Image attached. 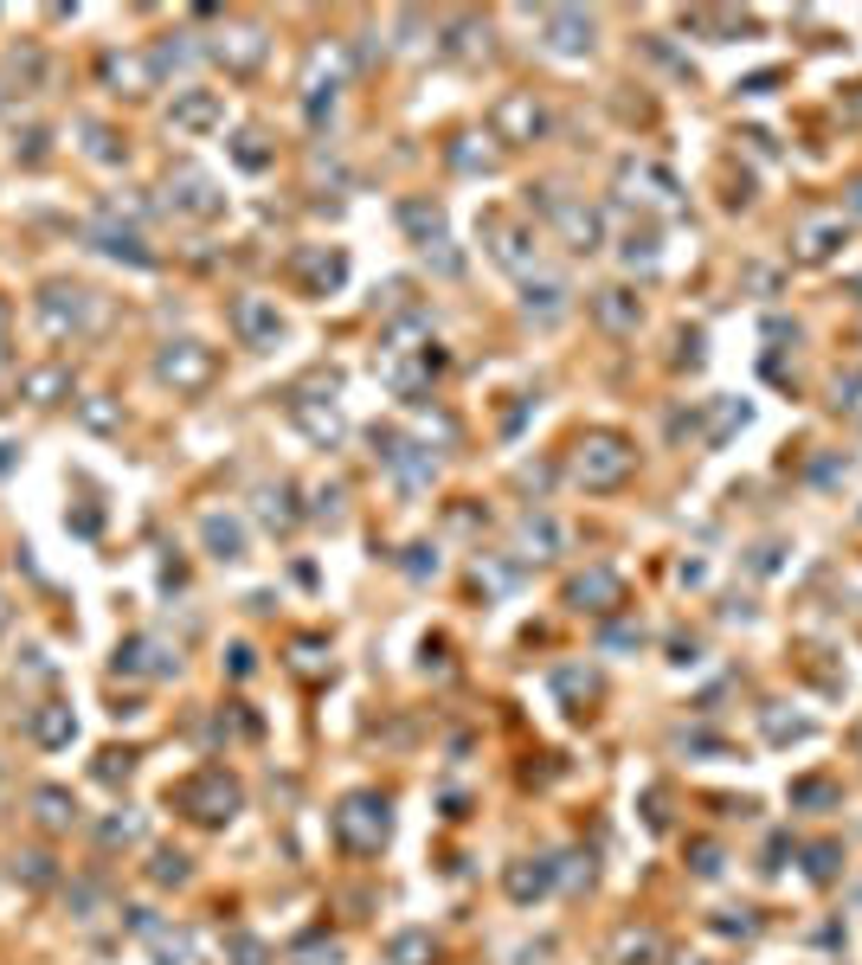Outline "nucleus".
<instances>
[{
  "label": "nucleus",
  "mask_w": 862,
  "mask_h": 965,
  "mask_svg": "<svg viewBox=\"0 0 862 965\" xmlns=\"http://www.w3.org/2000/svg\"><path fill=\"white\" fill-rule=\"evenodd\" d=\"M232 959H238V965H264V946H258V940H232Z\"/></svg>",
  "instance_id": "obj_37"
},
{
  "label": "nucleus",
  "mask_w": 862,
  "mask_h": 965,
  "mask_svg": "<svg viewBox=\"0 0 862 965\" xmlns=\"http://www.w3.org/2000/svg\"><path fill=\"white\" fill-rule=\"evenodd\" d=\"M232 329H238L245 348H277L284 341V309L270 297H238L232 303Z\"/></svg>",
  "instance_id": "obj_12"
},
{
  "label": "nucleus",
  "mask_w": 862,
  "mask_h": 965,
  "mask_svg": "<svg viewBox=\"0 0 862 965\" xmlns=\"http://www.w3.org/2000/svg\"><path fill=\"white\" fill-rule=\"evenodd\" d=\"M618 573H605V566H593L586 580H573V605H586V612H611L618 605Z\"/></svg>",
  "instance_id": "obj_21"
},
{
  "label": "nucleus",
  "mask_w": 862,
  "mask_h": 965,
  "mask_svg": "<svg viewBox=\"0 0 862 965\" xmlns=\"http://www.w3.org/2000/svg\"><path fill=\"white\" fill-rule=\"evenodd\" d=\"M547 225L561 232V245L566 252H599L605 245V213L599 206H586V200H554V213H547Z\"/></svg>",
  "instance_id": "obj_7"
},
{
  "label": "nucleus",
  "mask_w": 862,
  "mask_h": 965,
  "mask_svg": "<svg viewBox=\"0 0 862 965\" xmlns=\"http://www.w3.org/2000/svg\"><path fill=\"white\" fill-rule=\"evenodd\" d=\"M181 812L200 817V824H225V817L238 812V780H225L220 766L193 773V780L181 785Z\"/></svg>",
  "instance_id": "obj_5"
},
{
  "label": "nucleus",
  "mask_w": 862,
  "mask_h": 965,
  "mask_svg": "<svg viewBox=\"0 0 862 965\" xmlns=\"http://www.w3.org/2000/svg\"><path fill=\"white\" fill-rule=\"evenodd\" d=\"M91 238H97V252H110V258L149 264V252H142V238H136V232H123V225H97Z\"/></svg>",
  "instance_id": "obj_23"
},
{
  "label": "nucleus",
  "mask_w": 862,
  "mask_h": 965,
  "mask_svg": "<svg viewBox=\"0 0 862 965\" xmlns=\"http://www.w3.org/2000/svg\"><path fill=\"white\" fill-rule=\"evenodd\" d=\"M264 52H270V39H264L258 26H225V33L213 39V59H220L232 77H252L264 65Z\"/></svg>",
  "instance_id": "obj_13"
},
{
  "label": "nucleus",
  "mask_w": 862,
  "mask_h": 965,
  "mask_svg": "<svg viewBox=\"0 0 862 965\" xmlns=\"http://www.w3.org/2000/svg\"><path fill=\"white\" fill-rule=\"evenodd\" d=\"M220 123H225L220 91H181V97H174V129H181V136H213Z\"/></svg>",
  "instance_id": "obj_18"
},
{
  "label": "nucleus",
  "mask_w": 862,
  "mask_h": 965,
  "mask_svg": "<svg viewBox=\"0 0 862 965\" xmlns=\"http://www.w3.org/2000/svg\"><path fill=\"white\" fill-rule=\"evenodd\" d=\"M290 418H297V425L309 432V438H316V445H336V438H341V412L322 406L316 393H297V400H290Z\"/></svg>",
  "instance_id": "obj_19"
},
{
  "label": "nucleus",
  "mask_w": 862,
  "mask_h": 965,
  "mask_svg": "<svg viewBox=\"0 0 862 965\" xmlns=\"http://www.w3.org/2000/svg\"><path fill=\"white\" fill-rule=\"evenodd\" d=\"M0 329H7V303H0ZM0 348H7V341H0Z\"/></svg>",
  "instance_id": "obj_40"
},
{
  "label": "nucleus",
  "mask_w": 862,
  "mask_h": 965,
  "mask_svg": "<svg viewBox=\"0 0 862 965\" xmlns=\"http://www.w3.org/2000/svg\"><path fill=\"white\" fill-rule=\"evenodd\" d=\"M84 418H91L97 432H110V425H116V406H104V393H91V406H84Z\"/></svg>",
  "instance_id": "obj_36"
},
{
  "label": "nucleus",
  "mask_w": 862,
  "mask_h": 965,
  "mask_svg": "<svg viewBox=\"0 0 862 965\" xmlns=\"http://www.w3.org/2000/svg\"><path fill=\"white\" fill-rule=\"evenodd\" d=\"M290 277H297L309 297H329L348 284V258H341L336 245H302L297 258H290Z\"/></svg>",
  "instance_id": "obj_8"
},
{
  "label": "nucleus",
  "mask_w": 862,
  "mask_h": 965,
  "mask_svg": "<svg viewBox=\"0 0 862 965\" xmlns=\"http://www.w3.org/2000/svg\"><path fill=\"white\" fill-rule=\"evenodd\" d=\"M843 238H850V220H843V213H818V220H805L798 232H791V258L798 264H830Z\"/></svg>",
  "instance_id": "obj_11"
},
{
  "label": "nucleus",
  "mask_w": 862,
  "mask_h": 965,
  "mask_svg": "<svg viewBox=\"0 0 862 965\" xmlns=\"http://www.w3.org/2000/svg\"><path fill=\"white\" fill-rule=\"evenodd\" d=\"M561 309H566V284H561V277H528V316L554 322Z\"/></svg>",
  "instance_id": "obj_22"
},
{
  "label": "nucleus",
  "mask_w": 862,
  "mask_h": 965,
  "mask_svg": "<svg viewBox=\"0 0 862 965\" xmlns=\"http://www.w3.org/2000/svg\"><path fill=\"white\" fill-rule=\"evenodd\" d=\"M39 322H45V335L91 329V290H65V284H52V290L39 297Z\"/></svg>",
  "instance_id": "obj_14"
},
{
  "label": "nucleus",
  "mask_w": 862,
  "mask_h": 965,
  "mask_svg": "<svg viewBox=\"0 0 862 965\" xmlns=\"http://www.w3.org/2000/svg\"><path fill=\"white\" fill-rule=\"evenodd\" d=\"M837 406H843V412H856V418H862V368L837 373Z\"/></svg>",
  "instance_id": "obj_33"
},
{
  "label": "nucleus",
  "mask_w": 862,
  "mask_h": 965,
  "mask_svg": "<svg viewBox=\"0 0 862 965\" xmlns=\"http://www.w3.org/2000/svg\"><path fill=\"white\" fill-rule=\"evenodd\" d=\"M104 84H116L123 97H142V91L161 84V59H149V52H110L104 59Z\"/></svg>",
  "instance_id": "obj_15"
},
{
  "label": "nucleus",
  "mask_w": 862,
  "mask_h": 965,
  "mask_svg": "<svg viewBox=\"0 0 862 965\" xmlns=\"http://www.w3.org/2000/svg\"><path fill=\"white\" fill-rule=\"evenodd\" d=\"M541 33H547V45H554L561 59H579V52H593L599 20L579 13V7H547V13H541Z\"/></svg>",
  "instance_id": "obj_9"
},
{
  "label": "nucleus",
  "mask_w": 862,
  "mask_h": 965,
  "mask_svg": "<svg viewBox=\"0 0 862 965\" xmlns=\"http://www.w3.org/2000/svg\"><path fill=\"white\" fill-rule=\"evenodd\" d=\"M33 734H39V741H45V746L72 741V708H45V714H39V721H33Z\"/></svg>",
  "instance_id": "obj_25"
},
{
  "label": "nucleus",
  "mask_w": 862,
  "mask_h": 965,
  "mask_svg": "<svg viewBox=\"0 0 862 965\" xmlns=\"http://www.w3.org/2000/svg\"><path fill=\"white\" fill-rule=\"evenodd\" d=\"M625 258H631V264H657V232H631V238H625Z\"/></svg>",
  "instance_id": "obj_35"
},
{
  "label": "nucleus",
  "mask_w": 862,
  "mask_h": 965,
  "mask_svg": "<svg viewBox=\"0 0 862 965\" xmlns=\"http://www.w3.org/2000/svg\"><path fill=\"white\" fill-rule=\"evenodd\" d=\"M425 959H432V940L425 933H400L393 940V965H425Z\"/></svg>",
  "instance_id": "obj_31"
},
{
  "label": "nucleus",
  "mask_w": 862,
  "mask_h": 965,
  "mask_svg": "<svg viewBox=\"0 0 862 965\" xmlns=\"http://www.w3.org/2000/svg\"><path fill=\"white\" fill-rule=\"evenodd\" d=\"M39 817L58 830V824H72V817H77V805L65 798V792H58V785H45V792H39Z\"/></svg>",
  "instance_id": "obj_26"
},
{
  "label": "nucleus",
  "mask_w": 862,
  "mask_h": 965,
  "mask_svg": "<svg viewBox=\"0 0 862 965\" xmlns=\"http://www.w3.org/2000/svg\"><path fill=\"white\" fill-rule=\"evenodd\" d=\"M489 136H496L502 149L541 142V136H547V104H541L534 91H502V97L489 104Z\"/></svg>",
  "instance_id": "obj_3"
},
{
  "label": "nucleus",
  "mask_w": 862,
  "mask_h": 965,
  "mask_svg": "<svg viewBox=\"0 0 862 965\" xmlns=\"http://www.w3.org/2000/svg\"><path fill=\"white\" fill-rule=\"evenodd\" d=\"M386 830H393V817H386V798H380V792H348V798L336 805V837H341V850L374 856L380 844H386Z\"/></svg>",
  "instance_id": "obj_2"
},
{
  "label": "nucleus",
  "mask_w": 862,
  "mask_h": 965,
  "mask_svg": "<svg viewBox=\"0 0 862 965\" xmlns=\"http://www.w3.org/2000/svg\"><path fill=\"white\" fill-rule=\"evenodd\" d=\"M547 882H554V876H547L541 862H534V869H528V862H515V869H509V894H515V901H534V894H547Z\"/></svg>",
  "instance_id": "obj_24"
},
{
  "label": "nucleus",
  "mask_w": 862,
  "mask_h": 965,
  "mask_svg": "<svg viewBox=\"0 0 862 965\" xmlns=\"http://www.w3.org/2000/svg\"><path fill=\"white\" fill-rule=\"evenodd\" d=\"M232 155H238V168H264V161H270L258 129H238V136H232Z\"/></svg>",
  "instance_id": "obj_29"
},
{
  "label": "nucleus",
  "mask_w": 862,
  "mask_h": 965,
  "mask_svg": "<svg viewBox=\"0 0 862 965\" xmlns=\"http://www.w3.org/2000/svg\"><path fill=\"white\" fill-rule=\"evenodd\" d=\"M65 386H72L65 368H33L26 373V393H33V400H52V393H65Z\"/></svg>",
  "instance_id": "obj_27"
},
{
  "label": "nucleus",
  "mask_w": 862,
  "mask_h": 965,
  "mask_svg": "<svg viewBox=\"0 0 862 965\" xmlns=\"http://www.w3.org/2000/svg\"><path fill=\"white\" fill-rule=\"evenodd\" d=\"M168 206H181L188 220H220V213H225V193H220V181H213L206 168L181 161V168L168 174Z\"/></svg>",
  "instance_id": "obj_6"
},
{
  "label": "nucleus",
  "mask_w": 862,
  "mask_h": 965,
  "mask_svg": "<svg viewBox=\"0 0 862 965\" xmlns=\"http://www.w3.org/2000/svg\"><path fill=\"white\" fill-rule=\"evenodd\" d=\"M843 110H850V116H862V84H850V91H843Z\"/></svg>",
  "instance_id": "obj_38"
},
{
  "label": "nucleus",
  "mask_w": 862,
  "mask_h": 965,
  "mask_svg": "<svg viewBox=\"0 0 862 965\" xmlns=\"http://www.w3.org/2000/svg\"><path fill=\"white\" fill-rule=\"evenodd\" d=\"M850 213H856V220H862V181H856V193H850Z\"/></svg>",
  "instance_id": "obj_39"
},
{
  "label": "nucleus",
  "mask_w": 862,
  "mask_h": 965,
  "mask_svg": "<svg viewBox=\"0 0 862 965\" xmlns=\"http://www.w3.org/2000/svg\"><path fill=\"white\" fill-rule=\"evenodd\" d=\"M856 297H862V277H856Z\"/></svg>",
  "instance_id": "obj_41"
},
{
  "label": "nucleus",
  "mask_w": 862,
  "mask_h": 965,
  "mask_svg": "<svg viewBox=\"0 0 862 965\" xmlns=\"http://www.w3.org/2000/svg\"><path fill=\"white\" fill-rule=\"evenodd\" d=\"M618 187H631L625 200H650V206H663V213H675V206H682V187H675L663 168H650V161H631V168L618 174Z\"/></svg>",
  "instance_id": "obj_17"
},
{
  "label": "nucleus",
  "mask_w": 862,
  "mask_h": 965,
  "mask_svg": "<svg viewBox=\"0 0 862 965\" xmlns=\"http://www.w3.org/2000/svg\"><path fill=\"white\" fill-rule=\"evenodd\" d=\"M155 373H161L174 393H200V386H213L220 354H213L206 341H168V348H161V361H155Z\"/></svg>",
  "instance_id": "obj_4"
},
{
  "label": "nucleus",
  "mask_w": 862,
  "mask_h": 965,
  "mask_svg": "<svg viewBox=\"0 0 862 965\" xmlns=\"http://www.w3.org/2000/svg\"><path fill=\"white\" fill-rule=\"evenodd\" d=\"M206 541H213V548H220L225 560H232V554H238V548H245V534H238V521H225V516H206Z\"/></svg>",
  "instance_id": "obj_28"
},
{
  "label": "nucleus",
  "mask_w": 862,
  "mask_h": 965,
  "mask_svg": "<svg viewBox=\"0 0 862 965\" xmlns=\"http://www.w3.org/2000/svg\"><path fill=\"white\" fill-rule=\"evenodd\" d=\"M657 959V940L650 933H618V965H643Z\"/></svg>",
  "instance_id": "obj_30"
},
{
  "label": "nucleus",
  "mask_w": 862,
  "mask_h": 965,
  "mask_svg": "<svg viewBox=\"0 0 862 965\" xmlns=\"http://www.w3.org/2000/svg\"><path fill=\"white\" fill-rule=\"evenodd\" d=\"M593 322H599L605 335H638L643 297H638V290H625V284H611V290H599V297H593Z\"/></svg>",
  "instance_id": "obj_16"
},
{
  "label": "nucleus",
  "mask_w": 862,
  "mask_h": 965,
  "mask_svg": "<svg viewBox=\"0 0 862 965\" xmlns=\"http://www.w3.org/2000/svg\"><path fill=\"white\" fill-rule=\"evenodd\" d=\"M450 161H457V168H464V174H477V168H489V161H496V155H489V149H477V136H464V142H457V149H450Z\"/></svg>",
  "instance_id": "obj_34"
},
{
  "label": "nucleus",
  "mask_w": 862,
  "mask_h": 965,
  "mask_svg": "<svg viewBox=\"0 0 862 965\" xmlns=\"http://www.w3.org/2000/svg\"><path fill=\"white\" fill-rule=\"evenodd\" d=\"M638 470V450L625 445L618 432H586L573 450V482L579 489H618V482Z\"/></svg>",
  "instance_id": "obj_1"
},
{
  "label": "nucleus",
  "mask_w": 862,
  "mask_h": 965,
  "mask_svg": "<svg viewBox=\"0 0 862 965\" xmlns=\"http://www.w3.org/2000/svg\"><path fill=\"white\" fill-rule=\"evenodd\" d=\"M483 238H489V258L502 271H528L534 264V232L509 213H483Z\"/></svg>",
  "instance_id": "obj_10"
},
{
  "label": "nucleus",
  "mask_w": 862,
  "mask_h": 965,
  "mask_svg": "<svg viewBox=\"0 0 862 965\" xmlns=\"http://www.w3.org/2000/svg\"><path fill=\"white\" fill-rule=\"evenodd\" d=\"M400 225L413 232L425 252H432V245H450V238H445V213H438L432 200H400Z\"/></svg>",
  "instance_id": "obj_20"
},
{
  "label": "nucleus",
  "mask_w": 862,
  "mask_h": 965,
  "mask_svg": "<svg viewBox=\"0 0 862 965\" xmlns=\"http://www.w3.org/2000/svg\"><path fill=\"white\" fill-rule=\"evenodd\" d=\"M77 136H91V155H97V161H123V149H116V136L104 129V123H77Z\"/></svg>",
  "instance_id": "obj_32"
}]
</instances>
